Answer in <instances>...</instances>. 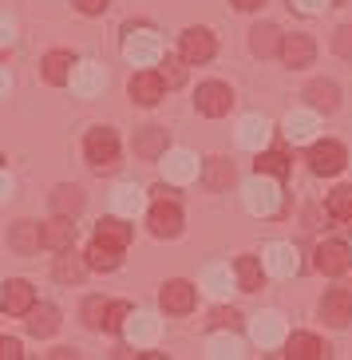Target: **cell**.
Listing matches in <instances>:
<instances>
[{
  "label": "cell",
  "instance_id": "6da1fadb",
  "mask_svg": "<svg viewBox=\"0 0 352 360\" xmlns=\"http://www.w3.org/2000/svg\"><path fill=\"white\" fill-rule=\"evenodd\" d=\"M246 206L257 218L281 214V186L273 182V174H254V179L246 182Z\"/></svg>",
  "mask_w": 352,
  "mask_h": 360
},
{
  "label": "cell",
  "instance_id": "7a4b0ae2",
  "mask_svg": "<svg viewBox=\"0 0 352 360\" xmlns=\"http://www.w3.org/2000/svg\"><path fill=\"white\" fill-rule=\"evenodd\" d=\"M123 56H127L135 68H155L162 56V44L150 28H127V40H123Z\"/></svg>",
  "mask_w": 352,
  "mask_h": 360
},
{
  "label": "cell",
  "instance_id": "3957f363",
  "mask_svg": "<svg viewBox=\"0 0 352 360\" xmlns=\"http://www.w3.org/2000/svg\"><path fill=\"white\" fill-rule=\"evenodd\" d=\"M84 155H87V162H91L96 170L115 167V159H119V135H115L111 127L87 131V139H84Z\"/></svg>",
  "mask_w": 352,
  "mask_h": 360
},
{
  "label": "cell",
  "instance_id": "277c9868",
  "mask_svg": "<svg viewBox=\"0 0 352 360\" xmlns=\"http://www.w3.org/2000/svg\"><path fill=\"white\" fill-rule=\"evenodd\" d=\"M150 233L155 238H178L182 233V210L174 198H159L155 206H150Z\"/></svg>",
  "mask_w": 352,
  "mask_h": 360
},
{
  "label": "cell",
  "instance_id": "5b68a950",
  "mask_svg": "<svg viewBox=\"0 0 352 360\" xmlns=\"http://www.w3.org/2000/svg\"><path fill=\"white\" fill-rule=\"evenodd\" d=\"M194 103H198V111L210 119H222L226 111H230V103H234V96H230V87L218 84V79H210V84L198 87V96H194Z\"/></svg>",
  "mask_w": 352,
  "mask_h": 360
},
{
  "label": "cell",
  "instance_id": "8992f818",
  "mask_svg": "<svg viewBox=\"0 0 352 360\" xmlns=\"http://www.w3.org/2000/svg\"><path fill=\"white\" fill-rule=\"evenodd\" d=\"M214 52H218V44L206 28H186L182 32V64H206V60H214Z\"/></svg>",
  "mask_w": 352,
  "mask_h": 360
},
{
  "label": "cell",
  "instance_id": "52a82bcc",
  "mask_svg": "<svg viewBox=\"0 0 352 360\" xmlns=\"http://www.w3.org/2000/svg\"><path fill=\"white\" fill-rule=\"evenodd\" d=\"M317 131H320V111H313V107H297V111H289V119H285L289 143H313Z\"/></svg>",
  "mask_w": 352,
  "mask_h": 360
},
{
  "label": "cell",
  "instance_id": "ba28073f",
  "mask_svg": "<svg viewBox=\"0 0 352 360\" xmlns=\"http://www.w3.org/2000/svg\"><path fill=\"white\" fill-rule=\"evenodd\" d=\"M0 305H4V313H12V317H24V313L36 305L32 285H28L24 277H12L8 285H0Z\"/></svg>",
  "mask_w": 352,
  "mask_h": 360
},
{
  "label": "cell",
  "instance_id": "9c48e42d",
  "mask_svg": "<svg viewBox=\"0 0 352 360\" xmlns=\"http://www.w3.org/2000/svg\"><path fill=\"white\" fill-rule=\"evenodd\" d=\"M72 91L75 96H84V99H91V96H99L103 91V84H107V75H103V68L99 64H72Z\"/></svg>",
  "mask_w": 352,
  "mask_h": 360
},
{
  "label": "cell",
  "instance_id": "30bf717a",
  "mask_svg": "<svg viewBox=\"0 0 352 360\" xmlns=\"http://www.w3.org/2000/svg\"><path fill=\"white\" fill-rule=\"evenodd\" d=\"M269 269L273 277H297V269H301V262H297V250L289 242H273L266 250V262H261Z\"/></svg>",
  "mask_w": 352,
  "mask_h": 360
},
{
  "label": "cell",
  "instance_id": "8fae6325",
  "mask_svg": "<svg viewBox=\"0 0 352 360\" xmlns=\"http://www.w3.org/2000/svg\"><path fill=\"white\" fill-rule=\"evenodd\" d=\"M40 242L48 245V250H56V254L72 250V242H75V226H72V218L56 214L52 222H44V226H40Z\"/></svg>",
  "mask_w": 352,
  "mask_h": 360
},
{
  "label": "cell",
  "instance_id": "7c38bea8",
  "mask_svg": "<svg viewBox=\"0 0 352 360\" xmlns=\"http://www.w3.org/2000/svg\"><path fill=\"white\" fill-rule=\"evenodd\" d=\"M309 162H313V170L317 174H341L344 170V147L341 143H313V150H309Z\"/></svg>",
  "mask_w": 352,
  "mask_h": 360
},
{
  "label": "cell",
  "instance_id": "4fadbf2b",
  "mask_svg": "<svg viewBox=\"0 0 352 360\" xmlns=\"http://www.w3.org/2000/svg\"><path fill=\"white\" fill-rule=\"evenodd\" d=\"M159 301H162L167 313H190L194 301H198V289H194L190 281H167L162 293H159Z\"/></svg>",
  "mask_w": 352,
  "mask_h": 360
},
{
  "label": "cell",
  "instance_id": "5bb4252c",
  "mask_svg": "<svg viewBox=\"0 0 352 360\" xmlns=\"http://www.w3.org/2000/svg\"><path fill=\"white\" fill-rule=\"evenodd\" d=\"M123 328H127L131 345H155V340H159V333H162V321L155 317V313H135V317L127 313Z\"/></svg>",
  "mask_w": 352,
  "mask_h": 360
},
{
  "label": "cell",
  "instance_id": "9a60e30c",
  "mask_svg": "<svg viewBox=\"0 0 352 360\" xmlns=\"http://www.w3.org/2000/svg\"><path fill=\"white\" fill-rule=\"evenodd\" d=\"M320 317L329 321V325H348L352 321V293L348 289H329L325 301H320Z\"/></svg>",
  "mask_w": 352,
  "mask_h": 360
},
{
  "label": "cell",
  "instance_id": "2e32d148",
  "mask_svg": "<svg viewBox=\"0 0 352 360\" xmlns=\"http://www.w3.org/2000/svg\"><path fill=\"white\" fill-rule=\"evenodd\" d=\"M281 60H285L289 68H309L313 56H317V48H313L309 36H281Z\"/></svg>",
  "mask_w": 352,
  "mask_h": 360
},
{
  "label": "cell",
  "instance_id": "e0dca14e",
  "mask_svg": "<svg viewBox=\"0 0 352 360\" xmlns=\"http://www.w3.org/2000/svg\"><path fill=\"white\" fill-rule=\"evenodd\" d=\"M254 340L261 349L281 345V340H285V321H281V313H257L254 317Z\"/></svg>",
  "mask_w": 352,
  "mask_h": 360
},
{
  "label": "cell",
  "instance_id": "ac0fdd59",
  "mask_svg": "<svg viewBox=\"0 0 352 360\" xmlns=\"http://www.w3.org/2000/svg\"><path fill=\"white\" fill-rule=\"evenodd\" d=\"M269 135H273V127H269L266 115H246L242 119V127H237V143L249 150H261L269 143Z\"/></svg>",
  "mask_w": 352,
  "mask_h": 360
},
{
  "label": "cell",
  "instance_id": "d6986e66",
  "mask_svg": "<svg viewBox=\"0 0 352 360\" xmlns=\"http://www.w3.org/2000/svg\"><path fill=\"white\" fill-rule=\"evenodd\" d=\"M162 170L171 182H190L198 179V159L190 150H171V155H162Z\"/></svg>",
  "mask_w": 352,
  "mask_h": 360
},
{
  "label": "cell",
  "instance_id": "ffe728a7",
  "mask_svg": "<svg viewBox=\"0 0 352 360\" xmlns=\"http://www.w3.org/2000/svg\"><path fill=\"white\" fill-rule=\"evenodd\" d=\"M162 79H159V72H139L135 79H131V99L135 103H143V107H155L162 99Z\"/></svg>",
  "mask_w": 352,
  "mask_h": 360
},
{
  "label": "cell",
  "instance_id": "44dd1931",
  "mask_svg": "<svg viewBox=\"0 0 352 360\" xmlns=\"http://www.w3.org/2000/svg\"><path fill=\"white\" fill-rule=\"evenodd\" d=\"M285 356L289 360H320V356H329V349H325L313 333H293V337L285 340Z\"/></svg>",
  "mask_w": 352,
  "mask_h": 360
},
{
  "label": "cell",
  "instance_id": "7402d4cb",
  "mask_svg": "<svg viewBox=\"0 0 352 360\" xmlns=\"http://www.w3.org/2000/svg\"><path fill=\"white\" fill-rule=\"evenodd\" d=\"M305 99L313 103V111H337L341 107V87L332 84V79H313L305 87Z\"/></svg>",
  "mask_w": 352,
  "mask_h": 360
},
{
  "label": "cell",
  "instance_id": "603a6c76",
  "mask_svg": "<svg viewBox=\"0 0 352 360\" xmlns=\"http://www.w3.org/2000/svg\"><path fill=\"white\" fill-rule=\"evenodd\" d=\"M317 269L320 274H329V277L344 274V269H348V245L344 242H325L317 250Z\"/></svg>",
  "mask_w": 352,
  "mask_h": 360
},
{
  "label": "cell",
  "instance_id": "cb8c5ba5",
  "mask_svg": "<svg viewBox=\"0 0 352 360\" xmlns=\"http://www.w3.org/2000/svg\"><path fill=\"white\" fill-rule=\"evenodd\" d=\"M135 155L147 159V162L162 159V155H167V131L162 127H143L139 135H135Z\"/></svg>",
  "mask_w": 352,
  "mask_h": 360
},
{
  "label": "cell",
  "instance_id": "d4e9b609",
  "mask_svg": "<svg viewBox=\"0 0 352 360\" xmlns=\"http://www.w3.org/2000/svg\"><path fill=\"white\" fill-rule=\"evenodd\" d=\"M96 242H103V245H115V250H127V242H131V226L123 222V218H103V222L96 226Z\"/></svg>",
  "mask_w": 352,
  "mask_h": 360
},
{
  "label": "cell",
  "instance_id": "484cf974",
  "mask_svg": "<svg viewBox=\"0 0 352 360\" xmlns=\"http://www.w3.org/2000/svg\"><path fill=\"white\" fill-rule=\"evenodd\" d=\"M24 317H28V333L32 337H52L56 328H60V313L52 305H32Z\"/></svg>",
  "mask_w": 352,
  "mask_h": 360
},
{
  "label": "cell",
  "instance_id": "4316f807",
  "mask_svg": "<svg viewBox=\"0 0 352 360\" xmlns=\"http://www.w3.org/2000/svg\"><path fill=\"white\" fill-rule=\"evenodd\" d=\"M8 245L16 250V254H36L40 250V226L36 222H16L12 226V233H8Z\"/></svg>",
  "mask_w": 352,
  "mask_h": 360
},
{
  "label": "cell",
  "instance_id": "83f0119b",
  "mask_svg": "<svg viewBox=\"0 0 352 360\" xmlns=\"http://www.w3.org/2000/svg\"><path fill=\"white\" fill-rule=\"evenodd\" d=\"M249 48H254V56L269 60V56L281 48V32L273 28V24H257L254 32H249Z\"/></svg>",
  "mask_w": 352,
  "mask_h": 360
},
{
  "label": "cell",
  "instance_id": "f1b7e54d",
  "mask_svg": "<svg viewBox=\"0 0 352 360\" xmlns=\"http://www.w3.org/2000/svg\"><path fill=\"white\" fill-rule=\"evenodd\" d=\"M143 202H147V194L139 191V186H119L115 191V198H111V206H115V214L119 218H135V214L143 210Z\"/></svg>",
  "mask_w": 352,
  "mask_h": 360
},
{
  "label": "cell",
  "instance_id": "f546056e",
  "mask_svg": "<svg viewBox=\"0 0 352 360\" xmlns=\"http://www.w3.org/2000/svg\"><path fill=\"white\" fill-rule=\"evenodd\" d=\"M72 52H48L44 56V79H48V84H67V75H72Z\"/></svg>",
  "mask_w": 352,
  "mask_h": 360
},
{
  "label": "cell",
  "instance_id": "4dcf8cb0",
  "mask_svg": "<svg viewBox=\"0 0 352 360\" xmlns=\"http://www.w3.org/2000/svg\"><path fill=\"white\" fill-rule=\"evenodd\" d=\"M52 210H56V214H64V218H75V214L84 210V194H79V186H56Z\"/></svg>",
  "mask_w": 352,
  "mask_h": 360
},
{
  "label": "cell",
  "instance_id": "1f68e13d",
  "mask_svg": "<svg viewBox=\"0 0 352 360\" xmlns=\"http://www.w3.org/2000/svg\"><path fill=\"white\" fill-rule=\"evenodd\" d=\"M119 254H123V250H115V245L91 242V250H87V269H103V274H111V269H119Z\"/></svg>",
  "mask_w": 352,
  "mask_h": 360
},
{
  "label": "cell",
  "instance_id": "d6a6232c",
  "mask_svg": "<svg viewBox=\"0 0 352 360\" xmlns=\"http://www.w3.org/2000/svg\"><path fill=\"white\" fill-rule=\"evenodd\" d=\"M234 277H237V285L246 289V293H254V289H261V262H257V257H237V265H234Z\"/></svg>",
  "mask_w": 352,
  "mask_h": 360
},
{
  "label": "cell",
  "instance_id": "836d02e7",
  "mask_svg": "<svg viewBox=\"0 0 352 360\" xmlns=\"http://www.w3.org/2000/svg\"><path fill=\"white\" fill-rule=\"evenodd\" d=\"M202 285L210 289L214 297H230V289H234V274H230V265H210L202 277Z\"/></svg>",
  "mask_w": 352,
  "mask_h": 360
},
{
  "label": "cell",
  "instance_id": "e575fe53",
  "mask_svg": "<svg viewBox=\"0 0 352 360\" xmlns=\"http://www.w3.org/2000/svg\"><path fill=\"white\" fill-rule=\"evenodd\" d=\"M52 274H56V281H64V285H67V281H79V277L87 274V262H79V257H72V254L64 250V257H56V269H52Z\"/></svg>",
  "mask_w": 352,
  "mask_h": 360
},
{
  "label": "cell",
  "instance_id": "d590c367",
  "mask_svg": "<svg viewBox=\"0 0 352 360\" xmlns=\"http://www.w3.org/2000/svg\"><path fill=\"white\" fill-rule=\"evenodd\" d=\"M329 214L337 222H352V186H337L329 194Z\"/></svg>",
  "mask_w": 352,
  "mask_h": 360
},
{
  "label": "cell",
  "instance_id": "8d00e7d4",
  "mask_svg": "<svg viewBox=\"0 0 352 360\" xmlns=\"http://www.w3.org/2000/svg\"><path fill=\"white\" fill-rule=\"evenodd\" d=\"M254 167H257V174H273V179H281V174H289V159L281 155V150H261Z\"/></svg>",
  "mask_w": 352,
  "mask_h": 360
},
{
  "label": "cell",
  "instance_id": "74e56055",
  "mask_svg": "<svg viewBox=\"0 0 352 360\" xmlns=\"http://www.w3.org/2000/svg\"><path fill=\"white\" fill-rule=\"evenodd\" d=\"M210 356H214V360H237V356H242V340H237L234 333L214 337V340H210Z\"/></svg>",
  "mask_w": 352,
  "mask_h": 360
},
{
  "label": "cell",
  "instance_id": "f35d334b",
  "mask_svg": "<svg viewBox=\"0 0 352 360\" xmlns=\"http://www.w3.org/2000/svg\"><path fill=\"white\" fill-rule=\"evenodd\" d=\"M230 179H234L230 162L210 159V167H206V186H210V191H222V186H230Z\"/></svg>",
  "mask_w": 352,
  "mask_h": 360
},
{
  "label": "cell",
  "instance_id": "ab89813d",
  "mask_svg": "<svg viewBox=\"0 0 352 360\" xmlns=\"http://www.w3.org/2000/svg\"><path fill=\"white\" fill-rule=\"evenodd\" d=\"M127 313H131V305H123V301H111V305H103V325H99V328H107V333H119V328H123V321H127Z\"/></svg>",
  "mask_w": 352,
  "mask_h": 360
},
{
  "label": "cell",
  "instance_id": "60d3db41",
  "mask_svg": "<svg viewBox=\"0 0 352 360\" xmlns=\"http://www.w3.org/2000/svg\"><path fill=\"white\" fill-rule=\"evenodd\" d=\"M159 79H162V87H182V79H186V68H182V60H171V56H167V64H162Z\"/></svg>",
  "mask_w": 352,
  "mask_h": 360
},
{
  "label": "cell",
  "instance_id": "b9f144b4",
  "mask_svg": "<svg viewBox=\"0 0 352 360\" xmlns=\"http://www.w3.org/2000/svg\"><path fill=\"white\" fill-rule=\"evenodd\" d=\"M84 325L87 328L103 325V297H87V301H84Z\"/></svg>",
  "mask_w": 352,
  "mask_h": 360
},
{
  "label": "cell",
  "instance_id": "7bdbcfd3",
  "mask_svg": "<svg viewBox=\"0 0 352 360\" xmlns=\"http://www.w3.org/2000/svg\"><path fill=\"white\" fill-rule=\"evenodd\" d=\"M332 48H337V56H341V60H352V24L337 32V40H332Z\"/></svg>",
  "mask_w": 352,
  "mask_h": 360
},
{
  "label": "cell",
  "instance_id": "ee69618b",
  "mask_svg": "<svg viewBox=\"0 0 352 360\" xmlns=\"http://www.w3.org/2000/svg\"><path fill=\"white\" fill-rule=\"evenodd\" d=\"M20 340H12V337H0V360H20Z\"/></svg>",
  "mask_w": 352,
  "mask_h": 360
},
{
  "label": "cell",
  "instance_id": "f6af8a7d",
  "mask_svg": "<svg viewBox=\"0 0 352 360\" xmlns=\"http://www.w3.org/2000/svg\"><path fill=\"white\" fill-rule=\"evenodd\" d=\"M107 4L111 0H75V8L84 12V16H99V12H107Z\"/></svg>",
  "mask_w": 352,
  "mask_h": 360
},
{
  "label": "cell",
  "instance_id": "bcb514c9",
  "mask_svg": "<svg viewBox=\"0 0 352 360\" xmlns=\"http://www.w3.org/2000/svg\"><path fill=\"white\" fill-rule=\"evenodd\" d=\"M214 325H218V328H234L237 325V313H234V309H214Z\"/></svg>",
  "mask_w": 352,
  "mask_h": 360
},
{
  "label": "cell",
  "instance_id": "7dc6e473",
  "mask_svg": "<svg viewBox=\"0 0 352 360\" xmlns=\"http://www.w3.org/2000/svg\"><path fill=\"white\" fill-rule=\"evenodd\" d=\"M12 40H16V24H12V20H4V16H0V48H8Z\"/></svg>",
  "mask_w": 352,
  "mask_h": 360
},
{
  "label": "cell",
  "instance_id": "c3c4849f",
  "mask_svg": "<svg viewBox=\"0 0 352 360\" xmlns=\"http://www.w3.org/2000/svg\"><path fill=\"white\" fill-rule=\"evenodd\" d=\"M293 4H297L301 12H325L329 8V0H293Z\"/></svg>",
  "mask_w": 352,
  "mask_h": 360
},
{
  "label": "cell",
  "instance_id": "681fc988",
  "mask_svg": "<svg viewBox=\"0 0 352 360\" xmlns=\"http://www.w3.org/2000/svg\"><path fill=\"white\" fill-rule=\"evenodd\" d=\"M8 194H12V179L0 170V198H8Z\"/></svg>",
  "mask_w": 352,
  "mask_h": 360
},
{
  "label": "cell",
  "instance_id": "f907efd6",
  "mask_svg": "<svg viewBox=\"0 0 352 360\" xmlns=\"http://www.w3.org/2000/svg\"><path fill=\"white\" fill-rule=\"evenodd\" d=\"M234 4H237L242 12H249V8H261V0H234Z\"/></svg>",
  "mask_w": 352,
  "mask_h": 360
},
{
  "label": "cell",
  "instance_id": "816d5d0a",
  "mask_svg": "<svg viewBox=\"0 0 352 360\" xmlns=\"http://www.w3.org/2000/svg\"><path fill=\"white\" fill-rule=\"evenodd\" d=\"M4 91H8V72L0 68V96H4Z\"/></svg>",
  "mask_w": 352,
  "mask_h": 360
},
{
  "label": "cell",
  "instance_id": "f5cc1de1",
  "mask_svg": "<svg viewBox=\"0 0 352 360\" xmlns=\"http://www.w3.org/2000/svg\"><path fill=\"white\" fill-rule=\"evenodd\" d=\"M0 162H4V155H0Z\"/></svg>",
  "mask_w": 352,
  "mask_h": 360
}]
</instances>
